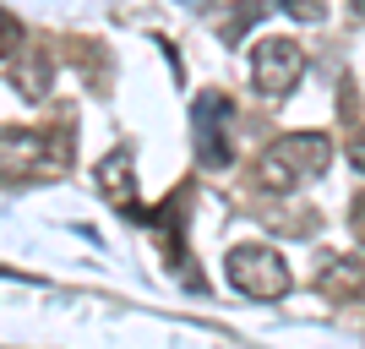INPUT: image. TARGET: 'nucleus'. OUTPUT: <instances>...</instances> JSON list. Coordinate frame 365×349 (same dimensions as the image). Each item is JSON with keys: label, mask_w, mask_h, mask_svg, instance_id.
<instances>
[{"label": "nucleus", "mask_w": 365, "mask_h": 349, "mask_svg": "<svg viewBox=\"0 0 365 349\" xmlns=\"http://www.w3.org/2000/svg\"><path fill=\"white\" fill-rule=\"evenodd\" d=\"M93 175H98V191H104L115 208H125V202H131V191H137V181H131V158H125L120 148L109 153V158L93 169Z\"/></svg>", "instance_id": "0eeeda50"}, {"label": "nucleus", "mask_w": 365, "mask_h": 349, "mask_svg": "<svg viewBox=\"0 0 365 349\" xmlns=\"http://www.w3.org/2000/svg\"><path fill=\"white\" fill-rule=\"evenodd\" d=\"M349 164H354V169H360V175H365V131H360V137L349 142Z\"/></svg>", "instance_id": "9b49d317"}, {"label": "nucleus", "mask_w": 365, "mask_h": 349, "mask_svg": "<svg viewBox=\"0 0 365 349\" xmlns=\"http://www.w3.org/2000/svg\"><path fill=\"white\" fill-rule=\"evenodd\" d=\"M349 229H354V241L365 246V191H360V197L349 202Z\"/></svg>", "instance_id": "9d476101"}, {"label": "nucleus", "mask_w": 365, "mask_h": 349, "mask_svg": "<svg viewBox=\"0 0 365 349\" xmlns=\"http://www.w3.org/2000/svg\"><path fill=\"white\" fill-rule=\"evenodd\" d=\"M333 164V137L322 131H284L262 148L257 158V186L262 191H294L300 181H317Z\"/></svg>", "instance_id": "f257e3e1"}, {"label": "nucleus", "mask_w": 365, "mask_h": 349, "mask_svg": "<svg viewBox=\"0 0 365 349\" xmlns=\"http://www.w3.org/2000/svg\"><path fill=\"white\" fill-rule=\"evenodd\" d=\"M38 153H44V142L33 131H6L0 137V175H33Z\"/></svg>", "instance_id": "423d86ee"}, {"label": "nucleus", "mask_w": 365, "mask_h": 349, "mask_svg": "<svg viewBox=\"0 0 365 349\" xmlns=\"http://www.w3.org/2000/svg\"><path fill=\"white\" fill-rule=\"evenodd\" d=\"M224 268H229V284L240 289L245 300H284L294 289L289 262L278 257L273 246H235Z\"/></svg>", "instance_id": "f03ea898"}, {"label": "nucleus", "mask_w": 365, "mask_h": 349, "mask_svg": "<svg viewBox=\"0 0 365 349\" xmlns=\"http://www.w3.org/2000/svg\"><path fill=\"white\" fill-rule=\"evenodd\" d=\"M349 6H354V11H365V0H349Z\"/></svg>", "instance_id": "f8f14e48"}, {"label": "nucleus", "mask_w": 365, "mask_h": 349, "mask_svg": "<svg viewBox=\"0 0 365 349\" xmlns=\"http://www.w3.org/2000/svg\"><path fill=\"white\" fill-rule=\"evenodd\" d=\"M305 76V49L294 39H262L251 49V82L262 98H289Z\"/></svg>", "instance_id": "7ed1b4c3"}, {"label": "nucleus", "mask_w": 365, "mask_h": 349, "mask_svg": "<svg viewBox=\"0 0 365 349\" xmlns=\"http://www.w3.org/2000/svg\"><path fill=\"white\" fill-rule=\"evenodd\" d=\"M49 82H55V61H49L44 49L22 44V49L11 55V88L22 93V98H44Z\"/></svg>", "instance_id": "39448f33"}, {"label": "nucleus", "mask_w": 365, "mask_h": 349, "mask_svg": "<svg viewBox=\"0 0 365 349\" xmlns=\"http://www.w3.org/2000/svg\"><path fill=\"white\" fill-rule=\"evenodd\" d=\"M22 44H28V39H22V22H16V16L0 6V61H11Z\"/></svg>", "instance_id": "6e6552de"}, {"label": "nucleus", "mask_w": 365, "mask_h": 349, "mask_svg": "<svg viewBox=\"0 0 365 349\" xmlns=\"http://www.w3.org/2000/svg\"><path fill=\"white\" fill-rule=\"evenodd\" d=\"M317 289L333 305L365 300V262L360 257H327V262H322V273H317Z\"/></svg>", "instance_id": "20e7f679"}, {"label": "nucleus", "mask_w": 365, "mask_h": 349, "mask_svg": "<svg viewBox=\"0 0 365 349\" xmlns=\"http://www.w3.org/2000/svg\"><path fill=\"white\" fill-rule=\"evenodd\" d=\"M284 11H289V16H305V22H322V16H327V6H322V0H289Z\"/></svg>", "instance_id": "1a4fd4ad"}]
</instances>
